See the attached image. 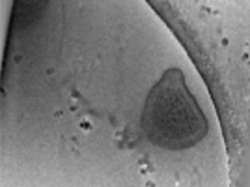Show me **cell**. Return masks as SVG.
<instances>
[{
    "instance_id": "6da1fadb",
    "label": "cell",
    "mask_w": 250,
    "mask_h": 187,
    "mask_svg": "<svg viewBox=\"0 0 250 187\" xmlns=\"http://www.w3.org/2000/svg\"><path fill=\"white\" fill-rule=\"evenodd\" d=\"M140 127L151 144L167 150H185L208 135V118L179 70H167L147 94Z\"/></svg>"
}]
</instances>
